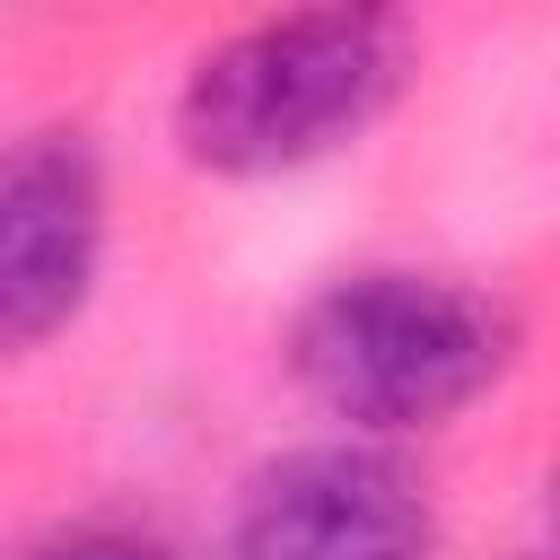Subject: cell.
<instances>
[{"label":"cell","instance_id":"7a4b0ae2","mask_svg":"<svg viewBox=\"0 0 560 560\" xmlns=\"http://www.w3.org/2000/svg\"><path fill=\"white\" fill-rule=\"evenodd\" d=\"M516 306L446 271H341L289 324L298 385L368 438L446 429L516 368Z\"/></svg>","mask_w":560,"mask_h":560},{"label":"cell","instance_id":"5b68a950","mask_svg":"<svg viewBox=\"0 0 560 560\" xmlns=\"http://www.w3.org/2000/svg\"><path fill=\"white\" fill-rule=\"evenodd\" d=\"M44 560H175V551L149 534H122V525H79V534L44 542Z\"/></svg>","mask_w":560,"mask_h":560},{"label":"cell","instance_id":"8992f818","mask_svg":"<svg viewBox=\"0 0 560 560\" xmlns=\"http://www.w3.org/2000/svg\"><path fill=\"white\" fill-rule=\"evenodd\" d=\"M525 560H534V551H525Z\"/></svg>","mask_w":560,"mask_h":560},{"label":"cell","instance_id":"6da1fadb","mask_svg":"<svg viewBox=\"0 0 560 560\" xmlns=\"http://www.w3.org/2000/svg\"><path fill=\"white\" fill-rule=\"evenodd\" d=\"M411 70V35L385 9H289L219 35L175 88V140L192 166L262 184L350 149Z\"/></svg>","mask_w":560,"mask_h":560},{"label":"cell","instance_id":"277c9868","mask_svg":"<svg viewBox=\"0 0 560 560\" xmlns=\"http://www.w3.org/2000/svg\"><path fill=\"white\" fill-rule=\"evenodd\" d=\"M438 508L376 446H289L271 455L228 525V560H429Z\"/></svg>","mask_w":560,"mask_h":560},{"label":"cell","instance_id":"3957f363","mask_svg":"<svg viewBox=\"0 0 560 560\" xmlns=\"http://www.w3.org/2000/svg\"><path fill=\"white\" fill-rule=\"evenodd\" d=\"M105 262V166L88 131H26L0 149V359L79 324Z\"/></svg>","mask_w":560,"mask_h":560}]
</instances>
